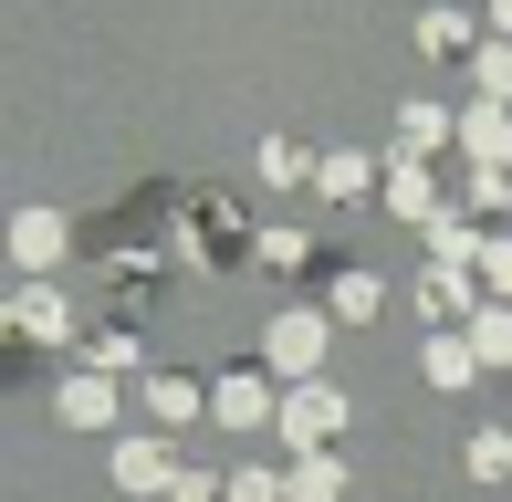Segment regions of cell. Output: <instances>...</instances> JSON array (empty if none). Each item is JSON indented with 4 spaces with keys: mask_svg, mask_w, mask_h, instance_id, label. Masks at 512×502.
Returning a JSON list of instances; mask_svg holds the SVG:
<instances>
[{
    "mask_svg": "<svg viewBox=\"0 0 512 502\" xmlns=\"http://www.w3.org/2000/svg\"><path fill=\"white\" fill-rule=\"evenodd\" d=\"M460 136H471V157H492V168L512 157V116H502V105H481V116L460 126Z\"/></svg>",
    "mask_w": 512,
    "mask_h": 502,
    "instance_id": "obj_1",
    "label": "cell"
},
{
    "mask_svg": "<svg viewBox=\"0 0 512 502\" xmlns=\"http://www.w3.org/2000/svg\"><path fill=\"white\" fill-rule=\"evenodd\" d=\"M471 74H481V95H492V105H512V42H481Z\"/></svg>",
    "mask_w": 512,
    "mask_h": 502,
    "instance_id": "obj_2",
    "label": "cell"
},
{
    "mask_svg": "<svg viewBox=\"0 0 512 502\" xmlns=\"http://www.w3.org/2000/svg\"><path fill=\"white\" fill-rule=\"evenodd\" d=\"M418 42H429V53H471V21H460V11H429V21H418Z\"/></svg>",
    "mask_w": 512,
    "mask_h": 502,
    "instance_id": "obj_3",
    "label": "cell"
},
{
    "mask_svg": "<svg viewBox=\"0 0 512 502\" xmlns=\"http://www.w3.org/2000/svg\"><path fill=\"white\" fill-rule=\"evenodd\" d=\"M314 335H324V325L293 314V325H272V356H283V367H314Z\"/></svg>",
    "mask_w": 512,
    "mask_h": 502,
    "instance_id": "obj_4",
    "label": "cell"
},
{
    "mask_svg": "<svg viewBox=\"0 0 512 502\" xmlns=\"http://www.w3.org/2000/svg\"><path fill=\"white\" fill-rule=\"evenodd\" d=\"M11 241H21V262H53V241H63V231H53V220H42V210H32V220H21Z\"/></svg>",
    "mask_w": 512,
    "mask_h": 502,
    "instance_id": "obj_5",
    "label": "cell"
},
{
    "mask_svg": "<svg viewBox=\"0 0 512 502\" xmlns=\"http://www.w3.org/2000/svg\"><path fill=\"white\" fill-rule=\"evenodd\" d=\"M492 283H512V241H492Z\"/></svg>",
    "mask_w": 512,
    "mask_h": 502,
    "instance_id": "obj_6",
    "label": "cell"
},
{
    "mask_svg": "<svg viewBox=\"0 0 512 502\" xmlns=\"http://www.w3.org/2000/svg\"><path fill=\"white\" fill-rule=\"evenodd\" d=\"M492 32H502V42H512V0H492Z\"/></svg>",
    "mask_w": 512,
    "mask_h": 502,
    "instance_id": "obj_7",
    "label": "cell"
}]
</instances>
